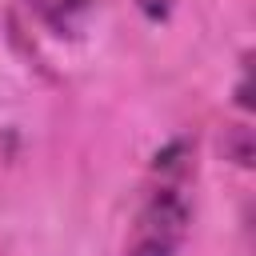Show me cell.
I'll return each instance as SVG.
<instances>
[{
	"label": "cell",
	"instance_id": "cell-3",
	"mask_svg": "<svg viewBox=\"0 0 256 256\" xmlns=\"http://www.w3.org/2000/svg\"><path fill=\"white\" fill-rule=\"evenodd\" d=\"M228 132H232V140H224V156L236 160L240 168H248L252 164V128L248 124H232Z\"/></svg>",
	"mask_w": 256,
	"mask_h": 256
},
{
	"label": "cell",
	"instance_id": "cell-5",
	"mask_svg": "<svg viewBox=\"0 0 256 256\" xmlns=\"http://www.w3.org/2000/svg\"><path fill=\"white\" fill-rule=\"evenodd\" d=\"M136 8H140V16L148 24H164L176 12V0H136Z\"/></svg>",
	"mask_w": 256,
	"mask_h": 256
},
{
	"label": "cell",
	"instance_id": "cell-1",
	"mask_svg": "<svg viewBox=\"0 0 256 256\" xmlns=\"http://www.w3.org/2000/svg\"><path fill=\"white\" fill-rule=\"evenodd\" d=\"M192 216H196V140L188 132H176L148 160L120 256H180L192 232Z\"/></svg>",
	"mask_w": 256,
	"mask_h": 256
},
{
	"label": "cell",
	"instance_id": "cell-4",
	"mask_svg": "<svg viewBox=\"0 0 256 256\" xmlns=\"http://www.w3.org/2000/svg\"><path fill=\"white\" fill-rule=\"evenodd\" d=\"M248 76H252V56L244 52V56H240V76H236V88H232V104H236L240 112H248V108H252V88H248Z\"/></svg>",
	"mask_w": 256,
	"mask_h": 256
},
{
	"label": "cell",
	"instance_id": "cell-2",
	"mask_svg": "<svg viewBox=\"0 0 256 256\" xmlns=\"http://www.w3.org/2000/svg\"><path fill=\"white\" fill-rule=\"evenodd\" d=\"M100 4L104 0H28L36 24L56 40H80L92 28Z\"/></svg>",
	"mask_w": 256,
	"mask_h": 256
}]
</instances>
